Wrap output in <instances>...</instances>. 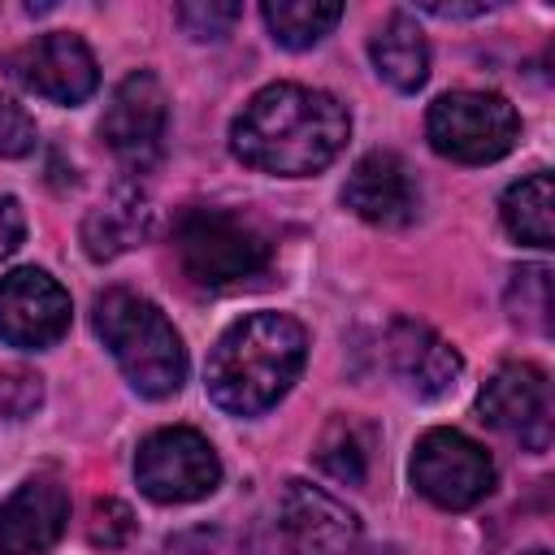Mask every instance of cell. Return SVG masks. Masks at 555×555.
I'll return each instance as SVG.
<instances>
[{"label": "cell", "mask_w": 555, "mask_h": 555, "mask_svg": "<svg viewBox=\"0 0 555 555\" xmlns=\"http://www.w3.org/2000/svg\"><path fill=\"white\" fill-rule=\"evenodd\" d=\"M351 134V117L338 95L304 82L260 87L230 126V152L260 173L308 178L321 173Z\"/></svg>", "instance_id": "obj_1"}, {"label": "cell", "mask_w": 555, "mask_h": 555, "mask_svg": "<svg viewBox=\"0 0 555 555\" xmlns=\"http://www.w3.org/2000/svg\"><path fill=\"white\" fill-rule=\"evenodd\" d=\"M308 356V334L286 312H247L234 321L204 369L208 399L230 416H260L269 412L291 382L299 377Z\"/></svg>", "instance_id": "obj_2"}, {"label": "cell", "mask_w": 555, "mask_h": 555, "mask_svg": "<svg viewBox=\"0 0 555 555\" xmlns=\"http://www.w3.org/2000/svg\"><path fill=\"white\" fill-rule=\"evenodd\" d=\"M91 325L100 343L113 351L121 377L143 399H165L186 382V347L173 321L152 299L126 286H108L91 304Z\"/></svg>", "instance_id": "obj_3"}, {"label": "cell", "mask_w": 555, "mask_h": 555, "mask_svg": "<svg viewBox=\"0 0 555 555\" xmlns=\"http://www.w3.org/2000/svg\"><path fill=\"white\" fill-rule=\"evenodd\" d=\"M182 273L204 291H225L260 278L273 260L269 234L230 208H186L173 225Z\"/></svg>", "instance_id": "obj_4"}, {"label": "cell", "mask_w": 555, "mask_h": 555, "mask_svg": "<svg viewBox=\"0 0 555 555\" xmlns=\"http://www.w3.org/2000/svg\"><path fill=\"white\" fill-rule=\"evenodd\" d=\"M429 147L455 165L503 160L520 139V117L499 91H447L425 113Z\"/></svg>", "instance_id": "obj_5"}, {"label": "cell", "mask_w": 555, "mask_h": 555, "mask_svg": "<svg viewBox=\"0 0 555 555\" xmlns=\"http://www.w3.org/2000/svg\"><path fill=\"white\" fill-rule=\"evenodd\" d=\"M273 555H369L360 520L330 490L291 477L273 507Z\"/></svg>", "instance_id": "obj_6"}, {"label": "cell", "mask_w": 555, "mask_h": 555, "mask_svg": "<svg viewBox=\"0 0 555 555\" xmlns=\"http://www.w3.org/2000/svg\"><path fill=\"white\" fill-rule=\"evenodd\" d=\"M412 486L442 512H468L494 490V460L460 429H425L412 451Z\"/></svg>", "instance_id": "obj_7"}, {"label": "cell", "mask_w": 555, "mask_h": 555, "mask_svg": "<svg viewBox=\"0 0 555 555\" xmlns=\"http://www.w3.org/2000/svg\"><path fill=\"white\" fill-rule=\"evenodd\" d=\"M134 477L152 503H195L221 486V460L199 429L165 425L139 442Z\"/></svg>", "instance_id": "obj_8"}, {"label": "cell", "mask_w": 555, "mask_h": 555, "mask_svg": "<svg viewBox=\"0 0 555 555\" xmlns=\"http://www.w3.org/2000/svg\"><path fill=\"white\" fill-rule=\"evenodd\" d=\"M477 412L490 429L520 442L525 451H546L555 434V403H551V377L529 364L512 360L490 373V382L477 395Z\"/></svg>", "instance_id": "obj_9"}, {"label": "cell", "mask_w": 555, "mask_h": 555, "mask_svg": "<svg viewBox=\"0 0 555 555\" xmlns=\"http://www.w3.org/2000/svg\"><path fill=\"white\" fill-rule=\"evenodd\" d=\"M165 130H169V95L160 78L152 69L126 74L100 117V134L108 152L126 169H147L165 147Z\"/></svg>", "instance_id": "obj_10"}, {"label": "cell", "mask_w": 555, "mask_h": 555, "mask_svg": "<svg viewBox=\"0 0 555 555\" xmlns=\"http://www.w3.org/2000/svg\"><path fill=\"white\" fill-rule=\"evenodd\" d=\"M4 69L26 91L52 100V104H82L100 87V65L91 48L69 30H48L17 52L4 56Z\"/></svg>", "instance_id": "obj_11"}, {"label": "cell", "mask_w": 555, "mask_h": 555, "mask_svg": "<svg viewBox=\"0 0 555 555\" xmlns=\"http://www.w3.org/2000/svg\"><path fill=\"white\" fill-rule=\"evenodd\" d=\"M69 295L48 269H13L0 278V338L22 351H43L69 330Z\"/></svg>", "instance_id": "obj_12"}, {"label": "cell", "mask_w": 555, "mask_h": 555, "mask_svg": "<svg viewBox=\"0 0 555 555\" xmlns=\"http://www.w3.org/2000/svg\"><path fill=\"white\" fill-rule=\"evenodd\" d=\"M65 525L69 486L56 473H35L0 503V555H48Z\"/></svg>", "instance_id": "obj_13"}, {"label": "cell", "mask_w": 555, "mask_h": 555, "mask_svg": "<svg viewBox=\"0 0 555 555\" xmlns=\"http://www.w3.org/2000/svg\"><path fill=\"white\" fill-rule=\"evenodd\" d=\"M343 204L364 217L369 225H412L421 212V186L408 169V160L399 152H369L356 160V169L347 173L343 186Z\"/></svg>", "instance_id": "obj_14"}, {"label": "cell", "mask_w": 555, "mask_h": 555, "mask_svg": "<svg viewBox=\"0 0 555 555\" xmlns=\"http://www.w3.org/2000/svg\"><path fill=\"white\" fill-rule=\"evenodd\" d=\"M386 364L403 382V390L416 395V399H442L447 390H455V382L464 373L460 351L442 334H434L429 325H421L412 317L390 321V330H386Z\"/></svg>", "instance_id": "obj_15"}, {"label": "cell", "mask_w": 555, "mask_h": 555, "mask_svg": "<svg viewBox=\"0 0 555 555\" xmlns=\"http://www.w3.org/2000/svg\"><path fill=\"white\" fill-rule=\"evenodd\" d=\"M147 234H152V199L134 182H121L82 221V247L91 260H113L134 243H143Z\"/></svg>", "instance_id": "obj_16"}, {"label": "cell", "mask_w": 555, "mask_h": 555, "mask_svg": "<svg viewBox=\"0 0 555 555\" xmlns=\"http://www.w3.org/2000/svg\"><path fill=\"white\" fill-rule=\"evenodd\" d=\"M369 56H373L377 78L403 95L421 91L429 78V43H425L412 13H390L377 26V35L369 39Z\"/></svg>", "instance_id": "obj_17"}, {"label": "cell", "mask_w": 555, "mask_h": 555, "mask_svg": "<svg viewBox=\"0 0 555 555\" xmlns=\"http://www.w3.org/2000/svg\"><path fill=\"white\" fill-rule=\"evenodd\" d=\"M503 225L512 238L529 247H551L555 243V182L551 169H533L529 178L512 182L499 199Z\"/></svg>", "instance_id": "obj_18"}, {"label": "cell", "mask_w": 555, "mask_h": 555, "mask_svg": "<svg viewBox=\"0 0 555 555\" xmlns=\"http://www.w3.org/2000/svg\"><path fill=\"white\" fill-rule=\"evenodd\" d=\"M264 26L273 35V43L291 48V52H304L312 43H321L338 17H343V4H325V0H264Z\"/></svg>", "instance_id": "obj_19"}, {"label": "cell", "mask_w": 555, "mask_h": 555, "mask_svg": "<svg viewBox=\"0 0 555 555\" xmlns=\"http://www.w3.org/2000/svg\"><path fill=\"white\" fill-rule=\"evenodd\" d=\"M369 455H373V434L347 416H334L317 442V464L347 486H360L369 477Z\"/></svg>", "instance_id": "obj_20"}, {"label": "cell", "mask_w": 555, "mask_h": 555, "mask_svg": "<svg viewBox=\"0 0 555 555\" xmlns=\"http://www.w3.org/2000/svg\"><path fill=\"white\" fill-rule=\"evenodd\" d=\"M507 317L525 330L551 334V269L546 264H520L507 282Z\"/></svg>", "instance_id": "obj_21"}, {"label": "cell", "mask_w": 555, "mask_h": 555, "mask_svg": "<svg viewBox=\"0 0 555 555\" xmlns=\"http://www.w3.org/2000/svg\"><path fill=\"white\" fill-rule=\"evenodd\" d=\"M173 17L191 39H225L234 30V22L243 17V4H234V0H186V4L173 9Z\"/></svg>", "instance_id": "obj_22"}, {"label": "cell", "mask_w": 555, "mask_h": 555, "mask_svg": "<svg viewBox=\"0 0 555 555\" xmlns=\"http://www.w3.org/2000/svg\"><path fill=\"white\" fill-rule=\"evenodd\" d=\"M87 538L100 551H121L134 538V512L121 499H95L91 520H87Z\"/></svg>", "instance_id": "obj_23"}, {"label": "cell", "mask_w": 555, "mask_h": 555, "mask_svg": "<svg viewBox=\"0 0 555 555\" xmlns=\"http://www.w3.org/2000/svg\"><path fill=\"white\" fill-rule=\"evenodd\" d=\"M39 399H43V377L39 373H30V369L0 373V412L4 416L22 421V416H30L39 408Z\"/></svg>", "instance_id": "obj_24"}, {"label": "cell", "mask_w": 555, "mask_h": 555, "mask_svg": "<svg viewBox=\"0 0 555 555\" xmlns=\"http://www.w3.org/2000/svg\"><path fill=\"white\" fill-rule=\"evenodd\" d=\"M165 555H238L225 529H186L165 542Z\"/></svg>", "instance_id": "obj_25"}, {"label": "cell", "mask_w": 555, "mask_h": 555, "mask_svg": "<svg viewBox=\"0 0 555 555\" xmlns=\"http://www.w3.org/2000/svg\"><path fill=\"white\" fill-rule=\"evenodd\" d=\"M26 238V212L17 195H0V260H9Z\"/></svg>", "instance_id": "obj_26"}, {"label": "cell", "mask_w": 555, "mask_h": 555, "mask_svg": "<svg viewBox=\"0 0 555 555\" xmlns=\"http://www.w3.org/2000/svg\"><path fill=\"white\" fill-rule=\"evenodd\" d=\"M421 13H434V17H481V13H490V4H421Z\"/></svg>", "instance_id": "obj_27"}, {"label": "cell", "mask_w": 555, "mask_h": 555, "mask_svg": "<svg viewBox=\"0 0 555 555\" xmlns=\"http://www.w3.org/2000/svg\"><path fill=\"white\" fill-rule=\"evenodd\" d=\"M525 555H546V551H542V546H533V551H525Z\"/></svg>", "instance_id": "obj_28"}]
</instances>
